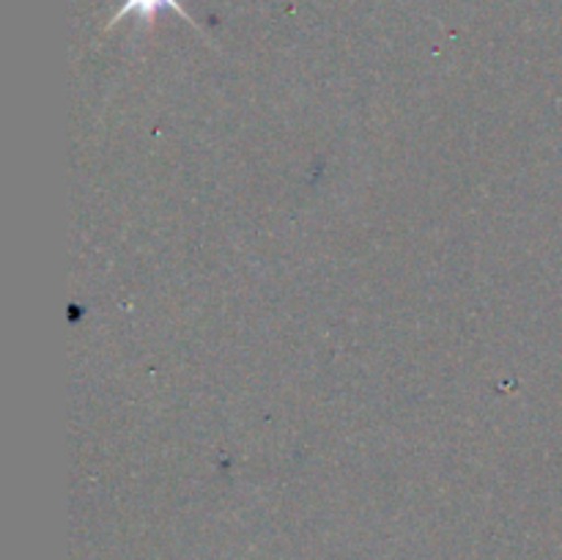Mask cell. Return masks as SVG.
Instances as JSON below:
<instances>
[{
	"label": "cell",
	"mask_w": 562,
	"mask_h": 560,
	"mask_svg": "<svg viewBox=\"0 0 562 560\" xmlns=\"http://www.w3.org/2000/svg\"><path fill=\"white\" fill-rule=\"evenodd\" d=\"M162 9L176 11V14L184 16V20L190 22V25H195V27H198V22L192 20L190 14H187V9H184V5L179 3V0H124V5H121V9H119V14H115L113 20L108 22V27L119 25V22H121V20H126V16H130V14L143 16V20H151V16H154V14H159V11H162Z\"/></svg>",
	"instance_id": "6da1fadb"
}]
</instances>
